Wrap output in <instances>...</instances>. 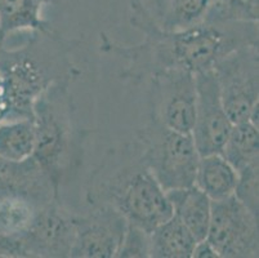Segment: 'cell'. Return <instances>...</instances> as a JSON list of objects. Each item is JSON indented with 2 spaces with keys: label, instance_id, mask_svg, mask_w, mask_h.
Wrapping results in <instances>:
<instances>
[{
  "label": "cell",
  "instance_id": "obj_1",
  "mask_svg": "<svg viewBox=\"0 0 259 258\" xmlns=\"http://www.w3.org/2000/svg\"><path fill=\"white\" fill-rule=\"evenodd\" d=\"M129 23L145 36L143 42L125 46L105 32L100 49L126 62L121 79L140 83L164 70L200 71L213 68L222 57L249 44H258V22L204 21L185 30H165L154 18L145 0L129 2Z\"/></svg>",
  "mask_w": 259,
  "mask_h": 258
},
{
  "label": "cell",
  "instance_id": "obj_2",
  "mask_svg": "<svg viewBox=\"0 0 259 258\" xmlns=\"http://www.w3.org/2000/svg\"><path fill=\"white\" fill-rule=\"evenodd\" d=\"M85 200L89 207L114 208L147 233L173 216L165 191L143 162L137 139L105 154L89 177Z\"/></svg>",
  "mask_w": 259,
  "mask_h": 258
},
{
  "label": "cell",
  "instance_id": "obj_3",
  "mask_svg": "<svg viewBox=\"0 0 259 258\" xmlns=\"http://www.w3.org/2000/svg\"><path fill=\"white\" fill-rule=\"evenodd\" d=\"M27 34L29 39L18 47H7L0 42V74L11 99L9 119H31L32 103L41 92L57 80H75L80 75L70 58L74 43L53 28Z\"/></svg>",
  "mask_w": 259,
  "mask_h": 258
},
{
  "label": "cell",
  "instance_id": "obj_4",
  "mask_svg": "<svg viewBox=\"0 0 259 258\" xmlns=\"http://www.w3.org/2000/svg\"><path fill=\"white\" fill-rule=\"evenodd\" d=\"M71 79L52 83L32 103L34 156L61 190L83 163L84 131L76 122Z\"/></svg>",
  "mask_w": 259,
  "mask_h": 258
},
{
  "label": "cell",
  "instance_id": "obj_5",
  "mask_svg": "<svg viewBox=\"0 0 259 258\" xmlns=\"http://www.w3.org/2000/svg\"><path fill=\"white\" fill-rule=\"evenodd\" d=\"M136 134L143 162L162 190L195 185L200 155L191 133L173 131L150 117Z\"/></svg>",
  "mask_w": 259,
  "mask_h": 258
},
{
  "label": "cell",
  "instance_id": "obj_6",
  "mask_svg": "<svg viewBox=\"0 0 259 258\" xmlns=\"http://www.w3.org/2000/svg\"><path fill=\"white\" fill-rule=\"evenodd\" d=\"M223 107L234 124L249 120L259 106L258 44L240 47L222 57L213 67Z\"/></svg>",
  "mask_w": 259,
  "mask_h": 258
},
{
  "label": "cell",
  "instance_id": "obj_7",
  "mask_svg": "<svg viewBox=\"0 0 259 258\" xmlns=\"http://www.w3.org/2000/svg\"><path fill=\"white\" fill-rule=\"evenodd\" d=\"M205 239L218 257L258 258V217L235 195L211 202L210 224Z\"/></svg>",
  "mask_w": 259,
  "mask_h": 258
},
{
  "label": "cell",
  "instance_id": "obj_8",
  "mask_svg": "<svg viewBox=\"0 0 259 258\" xmlns=\"http://www.w3.org/2000/svg\"><path fill=\"white\" fill-rule=\"evenodd\" d=\"M150 117L173 131L191 133L196 113L195 74L186 70H164L150 79Z\"/></svg>",
  "mask_w": 259,
  "mask_h": 258
},
{
  "label": "cell",
  "instance_id": "obj_9",
  "mask_svg": "<svg viewBox=\"0 0 259 258\" xmlns=\"http://www.w3.org/2000/svg\"><path fill=\"white\" fill-rule=\"evenodd\" d=\"M196 113L191 129L200 156L222 154L234 123L223 107L220 85L213 68L195 74Z\"/></svg>",
  "mask_w": 259,
  "mask_h": 258
},
{
  "label": "cell",
  "instance_id": "obj_10",
  "mask_svg": "<svg viewBox=\"0 0 259 258\" xmlns=\"http://www.w3.org/2000/svg\"><path fill=\"white\" fill-rule=\"evenodd\" d=\"M75 239L74 216L60 199L39 208L20 240L27 258H69Z\"/></svg>",
  "mask_w": 259,
  "mask_h": 258
},
{
  "label": "cell",
  "instance_id": "obj_11",
  "mask_svg": "<svg viewBox=\"0 0 259 258\" xmlns=\"http://www.w3.org/2000/svg\"><path fill=\"white\" fill-rule=\"evenodd\" d=\"M126 225V219L107 205L91 207L87 216H74L75 239L70 257L115 258Z\"/></svg>",
  "mask_w": 259,
  "mask_h": 258
},
{
  "label": "cell",
  "instance_id": "obj_12",
  "mask_svg": "<svg viewBox=\"0 0 259 258\" xmlns=\"http://www.w3.org/2000/svg\"><path fill=\"white\" fill-rule=\"evenodd\" d=\"M25 198L37 207L60 199V190L34 156L23 160L0 158V199Z\"/></svg>",
  "mask_w": 259,
  "mask_h": 258
},
{
  "label": "cell",
  "instance_id": "obj_13",
  "mask_svg": "<svg viewBox=\"0 0 259 258\" xmlns=\"http://www.w3.org/2000/svg\"><path fill=\"white\" fill-rule=\"evenodd\" d=\"M173 214L183 222L197 241L206 238L211 214V200L196 185L165 191Z\"/></svg>",
  "mask_w": 259,
  "mask_h": 258
},
{
  "label": "cell",
  "instance_id": "obj_14",
  "mask_svg": "<svg viewBox=\"0 0 259 258\" xmlns=\"http://www.w3.org/2000/svg\"><path fill=\"white\" fill-rule=\"evenodd\" d=\"M52 0H0V38L21 31H47L43 9Z\"/></svg>",
  "mask_w": 259,
  "mask_h": 258
},
{
  "label": "cell",
  "instance_id": "obj_15",
  "mask_svg": "<svg viewBox=\"0 0 259 258\" xmlns=\"http://www.w3.org/2000/svg\"><path fill=\"white\" fill-rule=\"evenodd\" d=\"M237 183V172L222 154L200 156L195 185L211 202L232 196Z\"/></svg>",
  "mask_w": 259,
  "mask_h": 258
},
{
  "label": "cell",
  "instance_id": "obj_16",
  "mask_svg": "<svg viewBox=\"0 0 259 258\" xmlns=\"http://www.w3.org/2000/svg\"><path fill=\"white\" fill-rule=\"evenodd\" d=\"M196 241L183 222L173 214L150 233V257L191 258Z\"/></svg>",
  "mask_w": 259,
  "mask_h": 258
},
{
  "label": "cell",
  "instance_id": "obj_17",
  "mask_svg": "<svg viewBox=\"0 0 259 258\" xmlns=\"http://www.w3.org/2000/svg\"><path fill=\"white\" fill-rule=\"evenodd\" d=\"M222 155L237 170L254 162H259L258 127L249 120L232 125Z\"/></svg>",
  "mask_w": 259,
  "mask_h": 258
},
{
  "label": "cell",
  "instance_id": "obj_18",
  "mask_svg": "<svg viewBox=\"0 0 259 258\" xmlns=\"http://www.w3.org/2000/svg\"><path fill=\"white\" fill-rule=\"evenodd\" d=\"M34 125L30 118L7 119L0 123V158L23 160L34 154Z\"/></svg>",
  "mask_w": 259,
  "mask_h": 258
},
{
  "label": "cell",
  "instance_id": "obj_19",
  "mask_svg": "<svg viewBox=\"0 0 259 258\" xmlns=\"http://www.w3.org/2000/svg\"><path fill=\"white\" fill-rule=\"evenodd\" d=\"M213 0H168V6L160 16V23L165 30H185L205 21Z\"/></svg>",
  "mask_w": 259,
  "mask_h": 258
},
{
  "label": "cell",
  "instance_id": "obj_20",
  "mask_svg": "<svg viewBox=\"0 0 259 258\" xmlns=\"http://www.w3.org/2000/svg\"><path fill=\"white\" fill-rule=\"evenodd\" d=\"M40 207L25 198L0 199V233L20 236L30 227Z\"/></svg>",
  "mask_w": 259,
  "mask_h": 258
},
{
  "label": "cell",
  "instance_id": "obj_21",
  "mask_svg": "<svg viewBox=\"0 0 259 258\" xmlns=\"http://www.w3.org/2000/svg\"><path fill=\"white\" fill-rule=\"evenodd\" d=\"M258 0H213L205 21L258 22Z\"/></svg>",
  "mask_w": 259,
  "mask_h": 258
},
{
  "label": "cell",
  "instance_id": "obj_22",
  "mask_svg": "<svg viewBox=\"0 0 259 258\" xmlns=\"http://www.w3.org/2000/svg\"><path fill=\"white\" fill-rule=\"evenodd\" d=\"M259 162H254L237 170V183L235 198L248 208L254 216L259 217Z\"/></svg>",
  "mask_w": 259,
  "mask_h": 258
},
{
  "label": "cell",
  "instance_id": "obj_23",
  "mask_svg": "<svg viewBox=\"0 0 259 258\" xmlns=\"http://www.w3.org/2000/svg\"><path fill=\"white\" fill-rule=\"evenodd\" d=\"M150 249V233L128 222L125 234L115 258H148Z\"/></svg>",
  "mask_w": 259,
  "mask_h": 258
},
{
  "label": "cell",
  "instance_id": "obj_24",
  "mask_svg": "<svg viewBox=\"0 0 259 258\" xmlns=\"http://www.w3.org/2000/svg\"><path fill=\"white\" fill-rule=\"evenodd\" d=\"M0 257L27 258L20 240V236L0 233Z\"/></svg>",
  "mask_w": 259,
  "mask_h": 258
},
{
  "label": "cell",
  "instance_id": "obj_25",
  "mask_svg": "<svg viewBox=\"0 0 259 258\" xmlns=\"http://www.w3.org/2000/svg\"><path fill=\"white\" fill-rule=\"evenodd\" d=\"M11 117V99L7 83L3 75L0 74V123Z\"/></svg>",
  "mask_w": 259,
  "mask_h": 258
},
{
  "label": "cell",
  "instance_id": "obj_26",
  "mask_svg": "<svg viewBox=\"0 0 259 258\" xmlns=\"http://www.w3.org/2000/svg\"><path fill=\"white\" fill-rule=\"evenodd\" d=\"M191 258H218L215 249L206 239L196 241Z\"/></svg>",
  "mask_w": 259,
  "mask_h": 258
}]
</instances>
